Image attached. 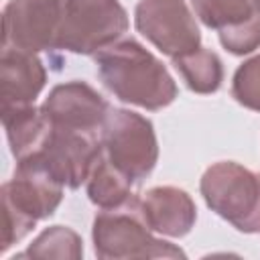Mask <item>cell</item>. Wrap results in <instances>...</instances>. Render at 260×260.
<instances>
[{
    "instance_id": "20",
    "label": "cell",
    "mask_w": 260,
    "mask_h": 260,
    "mask_svg": "<svg viewBox=\"0 0 260 260\" xmlns=\"http://www.w3.org/2000/svg\"><path fill=\"white\" fill-rule=\"evenodd\" d=\"M256 2V8H258V12H260V0H254Z\"/></svg>"
},
{
    "instance_id": "17",
    "label": "cell",
    "mask_w": 260,
    "mask_h": 260,
    "mask_svg": "<svg viewBox=\"0 0 260 260\" xmlns=\"http://www.w3.org/2000/svg\"><path fill=\"white\" fill-rule=\"evenodd\" d=\"M195 16L213 30L244 22L258 12L254 0H191Z\"/></svg>"
},
{
    "instance_id": "6",
    "label": "cell",
    "mask_w": 260,
    "mask_h": 260,
    "mask_svg": "<svg viewBox=\"0 0 260 260\" xmlns=\"http://www.w3.org/2000/svg\"><path fill=\"white\" fill-rule=\"evenodd\" d=\"M104 154L136 185L142 183L158 160V142L152 122L132 110L110 108L100 132Z\"/></svg>"
},
{
    "instance_id": "5",
    "label": "cell",
    "mask_w": 260,
    "mask_h": 260,
    "mask_svg": "<svg viewBox=\"0 0 260 260\" xmlns=\"http://www.w3.org/2000/svg\"><path fill=\"white\" fill-rule=\"evenodd\" d=\"M126 30L128 14L118 0H65L55 51L95 55Z\"/></svg>"
},
{
    "instance_id": "7",
    "label": "cell",
    "mask_w": 260,
    "mask_h": 260,
    "mask_svg": "<svg viewBox=\"0 0 260 260\" xmlns=\"http://www.w3.org/2000/svg\"><path fill=\"white\" fill-rule=\"evenodd\" d=\"M102 152L104 148L100 134L49 124L41 144L28 156L37 158L67 189H79L87 181Z\"/></svg>"
},
{
    "instance_id": "16",
    "label": "cell",
    "mask_w": 260,
    "mask_h": 260,
    "mask_svg": "<svg viewBox=\"0 0 260 260\" xmlns=\"http://www.w3.org/2000/svg\"><path fill=\"white\" fill-rule=\"evenodd\" d=\"M81 256H83V242L75 230H71L67 225H49L16 258L79 260Z\"/></svg>"
},
{
    "instance_id": "11",
    "label": "cell",
    "mask_w": 260,
    "mask_h": 260,
    "mask_svg": "<svg viewBox=\"0 0 260 260\" xmlns=\"http://www.w3.org/2000/svg\"><path fill=\"white\" fill-rule=\"evenodd\" d=\"M140 199L144 217L154 234L183 238L193 230L197 207L185 189L173 185H156L150 187Z\"/></svg>"
},
{
    "instance_id": "8",
    "label": "cell",
    "mask_w": 260,
    "mask_h": 260,
    "mask_svg": "<svg viewBox=\"0 0 260 260\" xmlns=\"http://www.w3.org/2000/svg\"><path fill=\"white\" fill-rule=\"evenodd\" d=\"M134 26L171 59L201 47L195 14L185 0H140L134 8Z\"/></svg>"
},
{
    "instance_id": "4",
    "label": "cell",
    "mask_w": 260,
    "mask_h": 260,
    "mask_svg": "<svg viewBox=\"0 0 260 260\" xmlns=\"http://www.w3.org/2000/svg\"><path fill=\"white\" fill-rule=\"evenodd\" d=\"M201 195L211 211L238 232H260V173L234 160H219L205 169Z\"/></svg>"
},
{
    "instance_id": "9",
    "label": "cell",
    "mask_w": 260,
    "mask_h": 260,
    "mask_svg": "<svg viewBox=\"0 0 260 260\" xmlns=\"http://www.w3.org/2000/svg\"><path fill=\"white\" fill-rule=\"evenodd\" d=\"M65 0H8L2 10V49L55 51Z\"/></svg>"
},
{
    "instance_id": "2",
    "label": "cell",
    "mask_w": 260,
    "mask_h": 260,
    "mask_svg": "<svg viewBox=\"0 0 260 260\" xmlns=\"http://www.w3.org/2000/svg\"><path fill=\"white\" fill-rule=\"evenodd\" d=\"M63 189L65 185H61L37 158L28 156L16 160L12 179L0 189L4 211L2 254L28 236L37 221L57 211L63 201Z\"/></svg>"
},
{
    "instance_id": "3",
    "label": "cell",
    "mask_w": 260,
    "mask_h": 260,
    "mask_svg": "<svg viewBox=\"0 0 260 260\" xmlns=\"http://www.w3.org/2000/svg\"><path fill=\"white\" fill-rule=\"evenodd\" d=\"M91 240L95 256L104 260L187 256L179 246L154 236L144 217L142 199L138 195H132L122 205L102 209L93 217Z\"/></svg>"
},
{
    "instance_id": "15",
    "label": "cell",
    "mask_w": 260,
    "mask_h": 260,
    "mask_svg": "<svg viewBox=\"0 0 260 260\" xmlns=\"http://www.w3.org/2000/svg\"><path fill=\"white\" fill-rule=\"evenodd\" d=\"M175 69L181 73L185 85L195 93H215L223 81V63L217 53L197 47L173 59Z\"/></svg>"
},
{
    "instance_id": "1",
    "label": "cell",
    "mask_w": 260,
    "mask_h": 260,
    "mask_svg": "<svg viewBox=\"0 0 260 260\" xmlns=\"http://www.w3.org/2000/svg\"><path fill=\"white\" fill-rule=\"evenodd\" d=\"M95 71L104 87L120 102L150 112L171 106L179 87L165 67L136 39H120L93 55Z\"/></svg>"
},
{
    "instance_id": "19",
    "label": "cell",
    "mask_w": 260,
    "mask_h": 260,
    "mask_svg": "<svg viewBox=\"0 0 260 260\" xmlns=\"http://www.w3.org/2000/svg\"><path fill=\"white\" fill-rule=\"evenodd\" d=\"M221 47L232 55H248L260 47V14L217 30Z\"/></svg>"
},
{
    "instance_id": "10",
    "label": "cell",
    "mask_w": 260,
    "mask_h": 260,
    "mask_svg": "<svg viewBox=\"0 0 260 260\" xmlns=\"http://www.w3.org/2000/svg\"><path fill=\"white\" fill-rule=\"evenodd\" d=\"M41 110L53 126L100 134L110 104L89 83L73 79L55 85L45 98Z\"/></svg>"
},
{
    "instance_id": "13",
    "label": "cell",
    "mask_w": 260,
    "mask_h": 260,
    "mask_svg": "<svg viewBox=\"0 0 260 260\" xmlns=\"http://www.w3.org/2000/svg\"><path fill=\"white\" fill-rule=\"evenodd\" d=\"M2 126L10 144V152L16 160L32 154L47 132V118L35 104L2 108Z\"/></svg>"
},
{
    "instance_id": "18",
    "label": "cell",
    "mask_w": 260,
    "mask_h": 260,
    "mask_svg": "<svg viewBox=\"0 0 260 260\" xmlns=\"http://www.w3.org/2000/svg\"><path fill=\"white\" fill-rule=\"evenodd\" d=\"M234 100L254 112H260V55L246 59L232 79Z\"/></svg>"
},
{
    "instance_id": "14",
    "label": "cell",
    "mask_w": 260,
    "mask_h": 260,
    "mask_svg": "<svg viewBox=\"0 0 260 260\" xmlns=\"http://www.w3.org/2000/svg\"><path fill=\"white\" fill-rule=\"evenodd\" d=\"M134 185L136 183L124 171H120L114 162H110V158L104 152L95 160V165L85 181L87 197L100 209L122 205L126 199H130L134 195L132 193Z\"/></svg>"
},
{
    "instance_id": "12",
    "label": "cell",
    "mask_w": 260,
    "mask_h": 260,
    "mask_svg": "<svg viewBox=\"0 0 260 260\" xmlns=\"http://www.w3.org/2000/svg\"><path fill=\"white\" fill-rule=\"evenodd\" d=\"M47 83V69L37 53L2 49L0 55V95L2 108L35 104Z\"/></svg>"
}]
</instances>
